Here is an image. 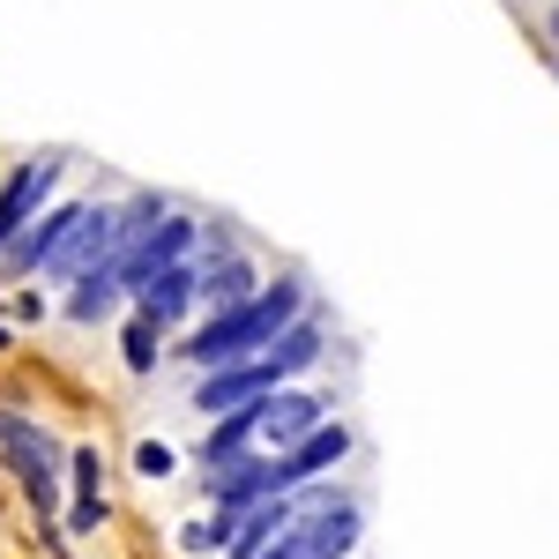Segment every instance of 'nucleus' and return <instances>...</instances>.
<instances>
[{
    "label": "nucleus",
    "mask_w": 559,
    "mask_h": 559,
    "mask_svg": "<svg viewBox=\"0 0 559 559\" xmlns=\"http://www.w3.org/2000/svg\"><path fill=\"white\" fill-rule=\"evenodd\" d=\"M165 216H173V202H165V194H128V202L112 210V254H134V247H142Z\"/></svg>",
    "instance_id": "18"
},
{
    "label": "nucleus",
    "mask_w": 559,
    "mask_h": 559,
    "mask_svg": "<svg viewBox=\"0 0 559 559\" xmlns=\"http://www.w3.org/2000/svg\"><path fill=\"white\" fill-rule=\"evenodd\" d=\"M321 350H329V329H321L313 313H299V321L269 344V358H276V373H284V381H299L306 366H321Z\"/></svg>",
    "instance_id": "17"
},
{
    "label": "nucleus",
    "mask_w": 559,
    "mask_h": 559,
    "mask_svg": "<svg viewBox=\"0 0 559 559\" xmlns=\"http://www.w3.org/2000/svg\"><path fill=\"white\" fill-rule=\"evenodd\" d=\"M224 545H231V515H210V522L179 530V552H224Z\"/></svg>",
    "instance_id": "20"
},
{
    "label": "nucleus",
    "mask_w": 559,
    "mask_h": 559,
    "mask_svg": "<svg viewBox=\"0 0 559 559\" xmlns=\"http://www.w3.org/2000/svg\"><path fill=\"white\" fill-rule=\"evenodd\" d=\"M134 471L142 477H173V448H165V440H142V448H134Z\"/></svg>",
    "instance_id": "21"
},
{
    "label": "nucleus",
    "mask_w": 559,
    "mask_h": 559,
    "mask_svg": "<svg viewBox=\"0 0 559 559\" xmlns=\"http://www.w3.org/2000/svg\"><path fill=\"white\" fill-rule=\"evenodd\" d=\"M202 485H210V508H216V515H231V522L247 515V508H261V500H276V492H292L276 455H239V463L210 471Z\"/></svg>",
    "instance_id": "5"
},
{
    "label": "nucleus",
    "mask_w": 559,
    "mask_h": 559,
    "mask_svg": "<svg viewBox=\"0 0 559 559\" xmlns=\"http://www.w3.org/2000/svg\"><path fill=\"white\" fill-rule=\"evenodd\" d=\"M157 350H165V329L142 321V313H128V329H120V358H128V373H157Z\"/></svg>",
    "instance_id": "19"
},
{
    "label": "nucleus",
    "mask_w": 559,
    "mask_h": 559,
    "mask_svg": "<svg viewBox=\"0 0 559 559\" xmlns=\"http://www.w3.org/2000/svg\"><path fill=\"white\" fill-rule=\"evenodd\" d=\"M134 313H142V321H157V329H179V321L194 313V261L157 269V276L134 292Z\"/></svg>",
    "instance_id": "12"
},
{
    "label": "nucleus",
    "mask_w": 559,
    "mask_h": 559,
    "mask_svg": "<svg viewBox=\"0 0 559 559\" xmlns=\"http://www.w3.org/2000/svg\"><path fill=\"white\" fill-rule=\"evenodd\" d=\"M0 463L8 477L23 485V500H31V515L38 522H60V440L38 426V418H23V411H0Z\"/></svg>",
    "instance_id": "2"
},
{
    "label": "nucleus",
    "mask_w": 559,
    "mask_h": 559,
    "mask_svg": "<svg viewBox=\"0 0 559 559\" xmlns=\"http://www.w3.org/2000/svg\"><path fill=\"white\" fill-rule=\"evenodd\" d=\"M120 299H128V292H120V269H90V276H75V284H68V306H60V313H68L75 329H97V321H105Z\"/></svg>",
    "instance_id": "16"
},
{
    "label": "nucleus",
    "mask_w": 559,
    "mask_h": 559,
    "mask_svg": "<svg viewBox=\"0 0 559 559\" xmlns=\"http://www.w3.org/2000/svg\"><path fill=\"white\" fill-rule=\"evenodd\" d=\"M112 210L105 202H83V216H75V231L60 239V254L45 261L38 276H52V284H75V276H90V269H112Z\"/></svg>",
    "instance_id": "6"
},
{
    "label": "nucleus",
    "mask_w": 559,
    "mask_h": 559,
    "mask_svg": "<svg viewBox=\"0 0 559 559\" xmlns=\"http://www.w3.org/2000/svg\"><path fill=\"white\" fill-rule=\"evenodd\" d=\"M75 216H83V202H52V210H38L8 247H0V276H38L45 261L60 254V239L75 231Z\"/></svg>",
    "instance_id": "8"
},
{
    "label": "nucleus",
    "mask_w": 559,
    "mask_h": 559,
    "mask_svg": "<svg viewBox=\"0 0 559 559\" xmlns=\"http://www.w3.org/2000/svg\"><path fill=\"white\" fill-rule=\"evenodd\" d=\"M52 187H60V157H31V165H15V173L0 179V247L52 202Z\"/></svg>",
    "instance_id": "10"
},
{
    "label": "nucleus",
    "mask_w": 559,
    "mask_h": 559,
    "mask_svg": "<svg viewBox=\"0 0 559 559\" xmlns=\"http://www.w3.org/2000/svg\"><path fill=\"white\" fill-rule=\"evenodd\" d=\"M358 537H366V508L350 492H336L329 508H306L292 522V559H350Z\"/></svg>",
    "instance_id": "3"
},
{
    "label": "nucleus",
    "mask_w": 559,
    "mask_h": 559,
    "mask_svg": "<svg viewBox=\"0 0 559 559\" xmlns=\"http://www.w3.org/2000/svg\"><path fill=\"white\" fill-rule=\"evenodd\" d=\"M276 388H284V373H276V358L261 350V358H239V366H216V373H202V381H194V411H202V418H216V411L261 403V395H276Z\"/></svg>",
    "instance_id": "7"
},
{
    "label": "nucleus",
    "mask_w": 559,
    "mask_h": 559,
    "mask_svg": "<svg viewBox=\"0 0 559 559\" xmlns=\"http://www.w3.org/2000/svg\"><path fill=\"white\" fill-rule=\"evenodd\" d=\"M306 313V284L299 276H276V284H261L247 306H224V313H210L194 336H187V358L202 366V373H216V366H239V358H261V350L276 344L292 321Z\"/></svg>",
    "instance_id": "1"
},
{
    "label": "nucleus",
    "mask_w": 559,
    "mask_h": 559,
    "mask_svg": "<svg viewBox=\"0 0 559 559\" xmlns=\"http://www.w3.org/2000/svg\"><path fill=\"white\" fill-rule=\"evenodd\" d=\"M254 440H261V403H239V411H216V426H210V440L194 448V463H202V471H224V463L254 455Z\"/></svg>",
    "instance_id": "13"
},
{
    "label": "nucleus",
    "mask_w": 559,
    "mask_h": 559,
    "mask_svg": "<svg viewBox=\"0 0 559 559\" xmlns=\"http://www.w3.org/2000/svg\"><path fill=\"white\" fill-rule=\"evenodd\" d=\"M299 522V508H292V492H276V500H261V508H247V515L231 522V545H224V559H261L284 530Z\"/></svg>",
    "instance_id": "14"
},
{
    "label": "nucleus",
    "mask_w": 559,
    "mask_h": 559,
    "mask_svg": "<svg viewBox=\"0 0 559 559\" xmlns=\"http://www.w3.org/2000/svg\"><path fill=\"white\" fill-rule=\"evenodd\" d=\"M545 31H552V45H559V8H552V23H545Z\"/></svg>",
    "instance_id": "22"
},
{
    "label": "nucleus",
    "mask_w": 559,
    "mask_h": 559,
    "mask_svg": "<svg viewBox=\"0 0 559 559\" xmlns=\"http://www.w3.org/2000/svg\"><path fill=\"white\" fill-rule=\"evenodd\" d=\"M68 485H75L68 530L83 537V530H97V522H105V455H97V448H75V455H68Z\"/></svg>",
    "instance_id": "15"
},
{
    "label": "nucleus",
    "mask_w": 559,
    "mask_h": 559,
    "mask_svg": "<svg viewBox=\"0 0 559 559\" xmlns=\"http://www.w3.org/2000/svg\"><path fill=\"white\" fill-rule=\"evenodd\" d=\"M344 455H350V426H336V418H321V426L306 432L299 448H284L276 463H284V485L299 492V485H313V477H321V471H336Z\"/></svg>",
    "instance_id": "11"
},
{
    "label": "nucleus",
    "mask_w": 559,
    "mask_h": 559,
    "mask_svg": "<svg viewBox=\"0 0 559 559\" xmlns=\"http://www.w3.org/2000/svg\"><path fill=\"white\" fill-rule=\"evenodd\" d=\"M321 418H329V403H321L313 388H292V381H284L276 395H261V448H269V455H284V448H299Z\"/></svg>",
    "instance_id": "9"
},
{
    "label": "nucleus",
    "mask_w": 559,
    "mask_h": 559,
    "mask_svg": "<svg viewBox=\"0 0 559 559\" xmlns=\"http://www.w3.org/2000/svg\"><path fill=\"white\" fill-rule=\"evenodd\" d=\"M194 254H202V224L173 210L165 224H157V231H150V239H142V247H134V254L112 261V269H120V292L134 299V292L157 276V269H179V261H194Z\"/></svg>",
    "instance_id": "4"
}]
</instances>
